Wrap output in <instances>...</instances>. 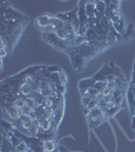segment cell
I'll list each match as a JSON object with an SVG mask.
<instances>
[{"label":"cell","mask_w":135,"mask_h":152,"mask_svg":"<svg viewBox=\"0 0 135 152\" xmlns=\"http://www.w3.org/2000/svg\"><path fill=\"white\" fill-rule=\"evenodd\" d=\"M58 77H59V80H60V82L62 83V84H66L68 81V76L66 74V72L64 70L62 69H59L58 71Z\"/></svg>","instance_id":"cell-11"},{"label":"cell","mask_w":135,"mask_h":152,"mask_svg":"<svg viewBox=\"0 0 135 152\" xmlns=\"http://www.w3.org/2000/svg\"><path fill=\"white\" fill-rule=\"evenodd\" d=\"M123 38L125 39V40H130V39L135 38V29H134L133 24H131V23L128 24L127 29H126V33H125Z\"/></svg>","instance_id":"cell-10"},{"label":"cell","mask_w":135,"mask_h":152,"mask_svg":"<svg viewBox=\"0 0 135 152\" xmlns=\"http://www.w3.org/2000/svg\"><path fill=\"white\" fill-rule=\"evenodd\" d=\"M28 148H29V147H28V143H26V141H21V143H19L18 145L15 147L16 150L19 151V152H23V151H26Z\"/></svg>","instance_id":"cell-14"},{"label":"cell","mask_w":135,"mask_h":152,"mask_svg":"<svg viewBox=\"0 0 135 152\" xmlns=\"http://www.w3.org/2000/svg\"><path fill=\"white\" fill-rule=\"evenodd\" d=\"M52 15H49V14H44V15L40 16L38 19L36 20V28L39 29L40 31H42V34L46 31L49 26L51 23V20H52Z\"/></svg>","instance_id":"cell-1"},{"label":"cell","mask_w":135,"mask_h":152,"mask_svg":"<svg viewBox=\"0 0 135 152\" xmlns=\"http://www.w3.org/2000/svg\"><path fill=\"white\" fill-rule=\"evenodd\" d=\"M95 2H85V14L88 18H95Z\"/></svg>","instance_id":"cell-6"},{"label":"cell","mask_w":135,"mask_h":152,"mask_svg":"<svg viewBox=\"0 0 135 152\" xmlns=\"http://www.w3.org/2000/svg\"><path fill=\"white\" fill-rule=\"evenodd\" d=\"M54 104H55V99H54V96L45 97V99H44V102H43V107H53Z\"/></svg>","instance_id":"cell-12"},{"label":"cell","mask_w":135,"mask_h":152,"mask_svg":"<svg viewBox=\"0 0 135 152\" xmlns=\"http://www.w3.org/2000/svg\"><path fill=\"white\" fill-rule=\"evenodd\" d=\"M40 132H41L40 127L34 124L31 128H29L28 130H26V135H29V137H33V138H36V137L39 136Z\"/></svg>","instance_id":"cell-9"},{"label":"cell","mask_w":135,"mask_h":152,"mask_svg":"<svg viewBox=\"0 0 135 152\" xmlns=\"http://www.w3.org/2000/svg\"><path fill=\"white\" fill-rule=\"evenodd\" d=\"M44 152H55L57 151V144L53 140H46L43 142Z\"/></svg>","instance_id":"cell-5"},{"label":"cell","mask_w":135,"mask_h":152,"mask_svg":"<svg viewBox=\"0 0 135 152\" xmlns=\"http://www.w3.org/2000/svg\"><path fill=\"white\" fill-rule=\"evenodd\" d=\"M34 125V119L32 117H26V116H23L21 119L19 120V127L23 130H28L29 128H31Z\"/></svg>","instance_id":"cell-4"},{"label":"cell","mask_w":135,"mask_h":152,"mask_svg":"<svg viewBox=\"0 0 135 152\" xmlns=\"http://www.w3.org/2000/svg\"><path fill=\"white\" fill-rule=\"evenodd\" d=\"M11 105H13L14 107H16V109H18V110H23L24 107L26 105V100L24 97H16L14 100H12L11 102Z\"/></svg>","instance_id":"cell-8"},{"label":"cell","mask_w":135,"mask_h":152,"mask_svg":"<svg viewBox=\"0 0 135 152\" xmlns=\"http://www.w3.org/2000/svg\"><path fill=\"white\" fill-rule=\"evenodd\" d=\"M21 113H23V116H26V117H31L34 113V110L32 107H29V105H26L23 110H21Z\"/></svg>","instance_id":"cell-13"},{"label":"cell","mask_w":135,"mask_h":152,"mask_svg":"<svg viewBox=\"0 0 135 152\" xmlns=\"http://www.w3.org/2000/svg\"><path fill=\"white\" fill-rule=\"evenodd\" d=\"M5 111L8 118L12 120V121H19L21 119V117H23V113H21V110L16 109V107H14L11 104L7 105L5 107Z\"/></svg>","instance_id":"cell-2"},{"label":"cell","mask_w":135,"mask_h":152,"mask_svg":"<svg viewBox=\"0 0 135 152\" xmlns=\"http://www.w3.org/2000/svg\"><path fill=\"white\" fill-rule=\"evenodd\" d=\"M54 35L56 36V38L59 39L60 41H68V39H69V36H68L67 31L64 29V26L63 28H59L57 29H55L54 31Z\"/></svg>","instance_id":"cell-7"},{"label":"cell","mask_w":135,"mask_h":152,"mask_svg":"<svg viewBox=\"0 0 135 152\" xmlns=\"http://www.w3.org/2000/svg\"><path fill=\"white\" fill-rule=\"evenodd\" d=\"M63 116H64V107H61V109H59V110H57V111L54 112L53 122H54L55 130H57V127L60 125L61 121H62V119H63Z\"/></svg>","instance_id":"cell-3"},{"label":"cell","mask_w":135,"mask_h":152,"mask_svg":"<svg viewBox=\"0 0 135 152\" xmlns=\"http://www.w3.org/2000/svg\"><path fill=\"white\" fill-rule=\"evenodd\" d=\"M12 152H19V151H18V150H16V149H15V148H14V149H13V150H12Z\"/></svg>","instance_id":"cell-15"}]
</instances>
